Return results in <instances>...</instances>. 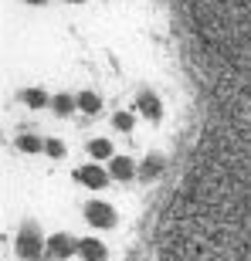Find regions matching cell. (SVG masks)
Masks as SVG:
<instances>
[{"label":"cell","mask_w":251,"mask_h":261,"mask_svg":"<svg viewBox=\"0 0 251 261\" xmlns=\"http://www.w3.org/2000/svg\"><path fill=\"white\" fill-rule=\"evenodd\" d=\"M85 217L92 227H98V231H106V227H116V207L106 200H88L85 203Z\"/></svg>","instance_id":"6da1fadb"},{"label":"cell","mask_w":251,"mask_h":261,"mask_svg":"<svg viewBox=\"0 0 251 261\" xmlns=\"http://www.w3.org/2000/svg\"><path fill=\"white\" fill-rule=\"evenodd\" d=\"M48 258H55V261H68L71 254L78 251V241L75 238H68V234H55V238H48Z\"/></svg>","instance_id":"7a4b0ae2"},{"label":"cell","mask_w":251,"mask_h":261,"mask_svg":"<svg viewBox=\"0 0 251 261\" xmlns=\"http://www.w3.org/2000/svg\"><path fill=\"white\" fill-rule=\"evenodd\" d=\"M41 248H48V244H41V238H38V231H34V227H24V231L17 234V254H20V258L34 261L41 254Z\"/></svg>","instance_id":"3957f363"},{"label":"cell","mask_w":251,"mask_h":261,"mask_svg":"<svg viewBox=\"0 0 251 261\" xmlns=\"http://www.w3.org/2000/svg\"><path fill=\"white\" fill-rule=\"evenodd\" d=\"M75 176H78V184L92 187V190H102V187H109V173L102 170V166H82Z\"/></svg>","instance_id":"277c9868"},{"label":"cell","mask_w":251,"mask_h":261,"mask_svg":"<svg viewBox=\"0 0 251 261\" xmlns=\"http://www.w3.org/2000/svg\"><path fill=\"white\" fill-rule=\"evenodd\" d=\"M136 173V163L129 156H112L109 160V176H116V180H133Z\"/></svg>","instance_id":"5b68a950"},{"label":"cell","mask_w":251,"mask_h":261,"mask_svg":"<svg viewBox=\"0 0 251 261\" xmlns=\"http://www.w3.org/2000/svg\"><path fill=\"white\" fill-rule=\"evenodd\" d=\"M78 254L88 261H106V244L98 241V238H82L78 241Z\"/></svg>","instance_id":"8992f818"},{"label":"cell","mask_w":251,"mask_h":261,"mask_svg":"<svg viewBox=\"0 0 251 261\" xmlns=\"http://www.w3.org/2000/svg\"><path fill=\"white\" fill-rule=\"evenodd\" d=\"M88 153L95 156V160H112V143L109 139H92L88 143Z\"/></svg>","instance_id":"52a82bcc"},{"label":"cell","mask_w":251,"mask_h":261,"mask_svg":"<svg viewBox=\"0 0 251 261\" xmlns=\"http://www.w3.org/2000/svg\"><path fill=\"white\" fill-rule=\"evenodd\" d=\"M17 149H24V153H38V149H44V143H41L38 136H17Z\"/></svg>","instance_id":"ba28073f"},{"label":"cell","mask_w":251,"mask_h":261,"mask_svg":"<svg viewBox=\"0 0 251 261\" xmlns=\"http://www.w3.org/2000/svg\"><path fill=\"white\" fill-rule=\"evenodd\" d=\"M98 106H102V102H98V95H92V92H82V95H78V109H82V112H98Z\"/></svg>","instance_id":"9c48e42d"},{"label":"cell","mask_w":251,"mask_h":261,"mask_svg":"<svg viewBox=\"0 0 251 261\" xmlns=\"http://www.w3.org/2000/svg\"><path fill=\"white\" fill-rule=\"evenodd\" d=\"M24 102H28V106H34V109L48 106V98H44V92H41V88H31V92H24Z\"/></svg>","instance_id":"30bf717a"},{"label":"cell","mask_w":251,"mask_h":261,"mask_svg":"<svg viewBox=\"0 0 251 261\" xmlns=\"http://www.w3.org/2000/svg\"><path fill=\"white\" fill-rule=\"evenodd\" d=\"M139 109H143V112H146V116H160V102H156V98L153 95H143V98H139Z\"/></svg>","instance_id":"8fae6325"},{"label":"cell","mask_w":251,"mask_h":261,"mask_svg":"<svg viewBox=\"0 0 251 261\" xmlns=\"http://www.w3.org/2000/svg\"><path fill=\"white\" fill-rule=\"evenodd\" d=\"M75 106H78V98H71V95H55V109H58L61 116H65V112H71Z\"/></svg>","instance_id":"7c38bea8"},{"label":"cell","mask_w":251,"mask_h":261,"mask_svg":"<svg viewBox=\"0 0 251 261\" xmlns=\"http://www.w3.org/2000/svg\"><path fill=\"white\" fill-rule=\"evenodd\" d=\"M44 153L58 160V156H65V143H61V139H48V143H44Z\"/></svg>","instance_id":"4fadbf2b"},{"label":"cell","mask_w":251,"mask_h":261,"mask_svg":"<svg viewBox=\"0 0 251 261\" xmlns=\"http://www.w3.org/2000/svg\"><path fill=\"white\" fill-rule=\"evenodd\" d=\"M116 129L119 133H129V129H133V116H129V112H119L116 116Z\"/></svg>","instance_id":"5bb4252c"},{"label":"cell","mask_w":251,"mask_h":261,"mask_svg":"<svg viewBox=\"0 0 251 261\" xmlns=\"http://www.w3.org/2000/svg\"><path fill=\"white\" fill-rule=\"evenodd\" d=\"M28 4H48V0H28Z\"/></svg>","instance_id":"9a60e30c"},{"label":"cell","mask_w":251,"mask_h":261,"mask_svg":"<svg viewBox=\"0 0 251 261\" xmlns=\"http://www.w3.org/2000/svg\"><path fill=\"white\" fill-rule=\"evenodd\" d=\"M68 4H82V0H68Z\"/></svg>","instance_id":"2e32d148"}]
</instances>
